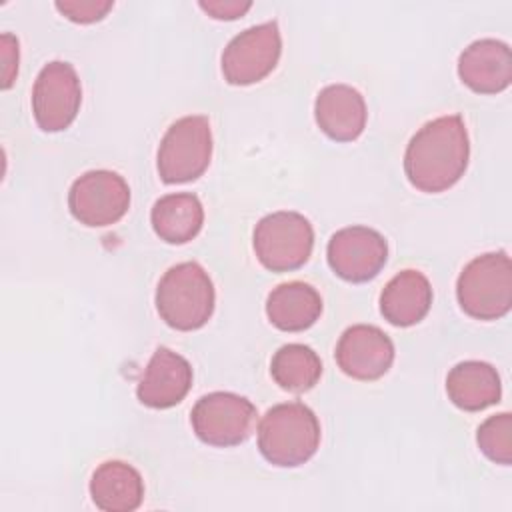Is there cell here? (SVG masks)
<instances>
[{
  "instance_id": "1",
  "label": "cell",
  "mask_w": 512,
  "mask_h": 512,
  "mask_svg": "<svg viewBox=\"0 0 512 512\" xmlns=\"http://www.w3.org/2000/svg\"><path fill=\"white\" fill-rule=\"evenodd\" d=\"M468 158L466 124L460 114H446L426 122L410 138L404 152V172L416 190L438 194L464 176Z\"/></svg>"
},
{
  "instance_id": "2",
  "label": "cell",
  "mask_w": 512,
  "mask_h": 512,
  "mask_svg": "<svg viewBox=\"0 0 512 512\" xmlns=\"http://www.w3.org/2000/svg\"><path fill=\"white\" fill-rule=\"evenodd\" d=\"M320 422L302 402L276 404L258 424V450L266 462L296 468L308 462L320 446Z\"/></svg>"
},
{
  "instance_id": "3",
  "label": "cell",
  "mask_w": 512,
  "mask_h": 512,
  "mask_svg": "<svg viewBox=\"0 0 512 512\" xmlns=\"http://www.w3.org/2000/svg\"><path fill=\"white\" fill-rule=\"evenodd\" d=\"M156 310L174 330L190 332L202 328L214 312V284L198 262L170 266L156 288Z\"/></svg>"
},
{
  "instance_id": "4",
  "label": "cell",
  "mask_w": 512,
  "mask_h": 512,
  "mask_svg": "<svg viewBox=\"0 0 512 512\" xmlns=\"http://www.w3.org/2000/svg\"><path fill=\"white\" fill-rule=\"evenodd\" d=\"M460 308L476 320H498L512 308V262L506 252L472 258L456 280Z\"/></svg>"
},
{
  "instance_id": "5",
  "label": "cell",
  "mask_w": 512,
  "mask_h": 512,
  "mask_svg": "<svg viewBox=\"0 0 512 512\" xmlns=\"http://www.w3.org/2000/svg\"><path fill=\"white\" fill-rule=\"evenodd\" d=\"M212 158V128L206 116L178 118L160 140L156 168L166 184L192 182L204 174Z\"/></svg>"
},
{
  "instance_id": "6",
  "label": "cell",
  "mask_w": 512,
  "mask_h": 512,
  "mask_svg": "<svg viewBox=\"0 0 512 512\" xmlns=\"http://www.w3.org/2000/svg\"><path fill=\"white\" fill-rule=\"evenodd\" d=\"M312 248L314 228L300 212H272L254 228L256 258L270 272L298 270L308 262Z\"/></svg>"
},
{
  "instance_id": "7",
  "label": "cell",
  "mask_w": 512,
  "mask_h": 512,
  "mask_svg": "<svg viewBox=\"0 0 512 512\" xmlns=\"http://www.w3.org/2000/svg\"><path fill=\"white\" fill-rule=\"evenodd\" d=\"M256 406L234 392H210L196 400L190 422L194 434L208 446L228 448L242 444L254 428Z\"/></svg>"
},
{
  "instance_id": "8",
  "label": "cell",
  "mask_w": 512,
  "mask_h": 512,
  "mask_svg": "<svg viewBox=\"0 0 512 512\" xmlns=\"http://www.w3.org/2000/svg\"><path fill=\"white\" fill-rule=\"evenodd\" d=\"M282 52L280 28L274 20L250 26L236 34L222 52V74L232 86H250L264 80Z\"/></svg>"
},
{
  "instance_id": "9",
  "label": "cell",
  "mask_w": 512,
  "mask_h": 512,
  "mask_svg": "<svg viewBox=\"0 0 512 512\" xmlns=\"http://www.w3.org/2000/svg\"><path fill=\"white\" fill-rule=\"evenodd\" d=\"M70 214L88 228L116 224L130 208V188L112 170H88L78 176L68 192Z\"/></svg>"
},
{
  "instance_id": "10",
  "label": "cell",
  "mask_w": 512,
  "mask_h": 512,
  "mask_svg": "<svg viewBox=\"0 0 512 512\" xmlns=\"http://www.w3.org/2000/svg\"><path fill=\"white\" fill-rule=\"evenodd\" d=\"M80 78L70 62L52 60L38 72L32 88V114L44 132H60L78 116Z\"/></svg>"
},
{
  "instance_id": "11",
  "label": "cell",
  "mask_w": 512,
  "mask_h": 512,
  "mask_svg": "<svg viewBox=\"0 0 512 512\" xmlns=\"http://www.w3.org/2000/svg\"><path fill=\"white\" fill-rule=\"evenodd\" d=\"M326 258L338 278L360 284L372 280L384 268L388 244L374 228L346 226L330 236Z\"/></svg>"
},
{
  "instance_id": "12",
  "label": "cell",
  "mask_w": 512,
  "mask_h": 512,
  "mask_svg": "<svg viewBox=\"0 0 512 512\" xmlns=\"http://www.w3.org/2000/svg\"><path fill=\"white\" fill-rule=\"evenodd\" d=\"M334 356L346 376L370 382L382 378L390 370L394 362V344L378 326L354 324L342 332Z\"/></svg>"
},
{
  "instance_id": "13",
  "label": "cell",
  "mask_w": 512,
  "mask_h": 512,
  "mask_svg": "<svg viewBox=\"0 0 512 512\" xmlns=\"http://www.w3.org/2000/svg\"><path fill=\"white\" fill-rule=\"evenodd\" d=\"M192 386V366L178 352L160 346L150 356L148 366L136 386L140 404L156 410L180 404Z\"/></svg>"
},
{
  "instance_id": "14",
  "label": "cell",
  "mask_w": 512,
  "mask_h": 512,
  "mask_svg": "<svg viewBox=\"0 0 512 512\" xmlns=\"http://www.w3.org/2000/svg\"><path fill=\"white\" fill-rule=\"evenodd\" d=\"M460 80L478 94H498L512 82L510 46L496 38H480L458 56Z\"/></svg>"
},
{
  "instance_id": "15",
  "label": "cell",
  "mask_w": 512,
  "mask_h": 512,
  "mask_svg": "<svg viewBox=\"0 0 512 512\" xmlns=\"http://www.w3.org/2000/svg\"><path fill=\"white\" fill-rule=\"evenodd\" d=\"M314 118L330 140L352 142L366 126L368 112L364 96L348 84L324 86L314 102Z\"/></svg>"
},
{
  "instance_id": "16",
  "label": "cell",
  "mask_w": 512,
  "mask_h": 512,
  "mask_svg": "<svg viewBox=\"0 0 512 512\" xmlns=\"http://www.w3.org/2000/svg\"><path fill=\"white\" fill-rule=\"evenodd\" d=\"M432 306V286L420 270H402L380 292V312L392 326L418 324Z\"/></svg>"
},
{
  "instance_id": "17",
  "label": "cell",
  "mask_w": 512,
  "mask_h": 512,
  "mask_svg": "<svg viewBox=\"0 0 512 512\" xmlns=\"http://www.w3.org/2000/svg\"><path fill=\"white\" fill-rule=\"evenodd\" d=\"M90 496L104 512H132L144 500V480L128 462L106 460L90 478Z\"/></svg>"
},
{
  "instance_id": "18",
  "label": "cell",
  "mask_w": 512,
  "mask_h": 512,
  "mask_svg": "<svg viewBox=\"0 0 512 512\" xmlns=\"http://www.w3.org/2000/svg\"><path fill=\"white\" fill-rule=\"evenodd\" d=\"M446 394L460 410L480 412L500 402V376L488 362L464 360L450 368L446 376Z\"/></svg>"
},
{
  "instance_id": "19",
  "label": "cell",
  "mask_w": 512,
  "mask_h": 512,
  "mask_svg": "<svg viewBox=\"0 0 512 512\" xmlns=\"http://www.w3.org/2000/svg\"><path fill=\"white\" fill-rule=\"evenodd\" d=\"M322 314L318 290L306 282H282L266 298V316L272 326L284 332H302Z\"/></svg>"
},
{
  "instance_id": "20",
  "label": "cell",
  "mask_w": 512,
  "mask_h": 512,
  "mask_svg": "<svg viewBox=\"0 0 512 512\" xmlns=\"http://www.w3.org/2000/svg\"><path fill=\"white\" fill-rule=\"evenodd\" d=\"M150 222L160 240L168 244H186L200 232L204 224V208L196 194H166L154 202Z\"/></svg>"
},
{
  "instance_id": "21",
  "label": "cell",
  "mask_w": 512,
  "mask_h": 512,
  "mask_svg": "<svg viewBox=\"0 0 512 512\" xmlns=\"http://www.w3.org/2000/svg\"><path fill=\"white\" fill-rule=\"evenodd\" d=\"M270 374L274 382L292 394L308 392L322 376V362L318 354L306 344L280 346L270 362Z\"/></svg>"
},
{
  "instance_id": "22",
  "label": "cell",
  "mask_w": 512,
  "mask_h": 512,
  "mask_svg": "<svg viewBox=\"0 0 512 512\" xmlns=\"http://www.w3.org/2000/svg\"><path fill=\"white\" fill-rule=\"evenodd\" d=\"M476 442L482 454L502 466L512 462V416L510 412H500L486 418L476 432Z\"/></svg>"
},
{
  "instance_id": "23",
  "label": "cell",
  "mask_w": 512,
  "mask_h": 512,
  "mask_svg": "<svg viewBox=\"0 0 512 512\" xmlns=\"http://www.w3.org/2000/svg\"><path fill=\"white\" fill-rule=\"evenodd\" d=\"M60 14H64L68 20L78 22V24H92L102 20L112 8V0H66V2H56L54 4Z\"/></svg>"
},
{
  "instance_id": "24",
  "label": "cell",
  "mask_w": 512,
  "mask_h": 512,
  "mask_svg": "<svg viewBox=\"0 0 512 512\" xmlns=\"http://www.w3.org/2000/svg\"><path fill=\"white\" fill-rule=\"evenodd\" d=\"M2 52V90H8L18 74V40L14 34L4 32L0 36Z\"/></svg>"
},
{
  "instance_id": "25",
  "label": "cell",
  "mask_w": 512,
  "mask_h": 512,
  "mask_svg": "<svg viewBox=\"0 0 512 512\" xmlns=\"http://www.w3.org/2000/svg\"><path fill=\"white\" fill-rule=\"evenodd\" d=\"M198 6L212 18L216 20H236L244 16L250 8L252 2H242V0H200Z\"/></svg>"
}]
</instances>
